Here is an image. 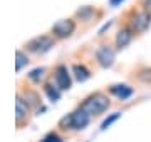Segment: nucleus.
Returning a JSON list of instances; mask_svg holds the SVG:
<instances>
[{"label":"nucleus","mask_w":151,"mask_h":142,"mask_svg":"<svg viewBox=\"0 0 151 142\" xmlns=\"http://www.w3.org/2000/svg\"><path fill=\"white\" fill-rule=\"evenodd\" d=\"M74 28H76L74 20H70V18H62V20H59V22H55L54 25H52V33H54L57 38H65L74 32Z\"/></svg>","instance_id":"obj_4"},{"label":"nucleus","mask_w":151,"mask_h":142,"mask_svg":"<svg viewBox=\"0 0 151 142\" xmlns=\"http://www.w3.org/2000/svg\"><path fill=\"white\" fill-rule=\"evenodd\" d=\"M54 79H55V85H57L60 90H69L70 85H72L69 70H67V67H65V65H57V67H55Z\"/></svg>","instance_id":"obj_5"},{"label":"nucleus","mask_w":151,"mask_h":142,"mask_svg":"<svg viewBox=\"0 0 151 142\" xmlns=\"http://www.w3.org/2000/svg\"><path fill=\"white\" fill-rule=\"evenodd\" d=\"M44 90H45V94L49 95V99H50L52 102L59 100V97H60V89L59 87H54L52 84H45V85H44Z\"/></svg>","instance_id":"obj_12"},{"label":"nucleus","mask_w":151,"mask_h":142,"mask_svg":"<svg viewBox=\"0 0 151 142\" xmlns=\"http://www.w3.org/2000/svg\"><path fill=\"white\" fill-rule=\"evenodd\" d=\"M114 49L111 45H101V47H97L96 50V59L99 60V64L103 67H111L114 64Z\"/></svg>","instance_id":"obj_6"},{"label":"nucleus","mask_w":151,"mask_h":142,"mask_svg":"<svg viewBox=\"0 0 151 142\" xmlns=\"http://www.w3.org/2000/svg\"><path fill=\"white\" fill-rule=\"evenodd\" d=\"M119 117H121V114H119V112H114V114H111L108 119H104V120H103V124H101V129H103V131H106V129H108V127L111 126L113 122H116Z\"/></svg>","instance_id":"obj_15"},{"label":"nucleus","mask_w":151,"mask_h":142,"mask_svg":"<svg viewBox=\"0 0 151 142\" xmlns=\"http://www.w3.org/2000/svg\"><path fill=\"white\" fill-rule=\"evenodd\" d=\"M42 75H44V69H34V70L29 74V79H30V80H34V82H39Z\"/></svg>","instance_id":"obj_18"},{"label":"nucleus","mask_w":151,"mask_h":142,"mask_svg":"<svg viewBox=\"0 0 151 142\" xmlns=\"http://www.w3.org/2000/svg\"><path fill=\"white\" fill-rule=\"evenodd\" d=\"M136 77H138V80H141V82H151V67L150 69H141L136 74Z\"/></svg>","instance_id":"obj_14"},{"label":"nucleus","mask_w":151,"mask_h":142,"mask_svg":"<svg viewBox=\"0 0 151 142\" xmlns=\"http://www.w3.org/2000/svg\"><path fill=\"white\" fill-rule=\"evenodd\" d=\"M25 99H27L25 102H27V104H32V105H39V100H40L39 95L35 92H32V90H27V92H25Z\"/></svg>","instance_id":"obj_16"},{"label":"nucleus","mask_w":151,"mask_h":142,"mask_svg":"<svg viewBox=\"0 0 151 142\" xmlns=\"http://www.w3.org/2000/svg\"><path fill=\"white\" fill-rule=\"evenodd\" d=\"M30 52L34 54H44V52H47L54 47V40L49 37V35H40V37H35L32 40H29L27 44H25Z\"/></svg>","instance_id":"obj_3"},{"label":"nucleus","mask_w":151,"mask_h":142,"mask_svg":"<svg viewBox=\"0 0 151 142\" xmlns=\"http://www.w3.org/2000/svg\"><path fill=\"white\" fill-rule=\"evenodd\" d=\"M143 10L151 15V0H143Z\"/></svg>","instance_id":"obj_20"},{"label":"nucleus","mask_w":151,"mask_h":142,"mask_svg":"<svg viewBox=\"0 0 151 142\" xmlns=\"http://www.w3.org/2000/svg\"><path fill=\"white\" fill-rule=\"evenodd\" d=\"M70 129H76V131H81L84 127L89 124V119H91V115L87 114L86 110H82L81 107L74 112H70Z\"/></svg>","instance_id":"obj_7"},{"label":"nucleus","mask_w":151,"mask_h":142,"mask_svg":"<svg viewBox=\"0 0 151 142\" xmlns=\"http://www.w3.org/2000/svg\"><path fill=\"white\" fill-rule=\"evenodd\" d=\"M72 72H74L76 80H79V82H86L87 79L91 77V72L87 70L84 65H79V64H74L72 65Z\"/></svg>","instance_id":"obj_11"},{"label":"nucleus","mask_w":151,"mask_h":142,"mask_svg":"<svg viewBox=\"0 0 151 142\" xmlns=\"http://www.w3.org/2000/svg\"><path fill=\"white\" fill-rule=\"evenodd\" d=\"M109 105H111L109 99L103 92H96V94H92V95L84 99V102L79 107L82 110H86L89 115H97V114H103Z\"/></svg>","instance_id":"obj_1"},{"label":"nucleus","mask_w":151,"mask_h":142,"mask_svg":"<svg viewBox=\"0 0 151 142\" xmlns=\"http://www.w3.org/2000/svg\"><path fill=\"white\" fill-rule=\"evenodd\" d=\"M92 13H94V9L92 7H82V9L77 10V15L81 17V18H89Z\"/></svg>","instance_id":"obj_17"},{"label":"nucleus","mask_w":151,"mask_h":142,"mask_svg":"<svg viewBox=\"0 0 151 142\" xmlns=\"http://www.w3.org/2000/svg\"><path fill=\"white\" fill-rule=\"evenodd\" d=\"M151 23V15L146 13L145 10H136L131 12V20L128 22V27L133 32H145Z\"/></svg>","instance_id":"obj_2"},{"label":"nucleus","mask_w":151,"mask_h":142,"mask_svg":"<svg viewBox=\"0 0 151 142\" xmlns=\"http://www.w3.org/2000/svg\"><path fill=\"white\" fill-rule=\"evenodd\" d=\"M17 62H15V69L17 70H20L22 67L25 65V64H27L29 62V59H27V55L24 54V52H22V50H17Z\"/></svg>","instance_id":"obj_13"},{"label":"nucleus","mask_w":151,"mask_h":142,"mask_svg":"<svg viewBox=\"0 0 151 142\" xmlns=\"http://www.w3.org/2000/svg\"><path fill=\"white\" fill-rule=\"evenodd\" d=\"M121 2H123V0H109V4H111V5H113V7L119 5V4H121Z\"/></svg>","instance_id":"obj_21"},{"label":"nucleus","mask_w":151,"mask_h":142,"mask_svg":"<svg viewBox=\"0 0 151 142\" xmlns=\"http://www.w3.org/2000/svg\"><path fill=\"white\" fill-rule=\"evenodd\" d=\"M15 119H17V126L20 127L24 124V120L29 119V104L24 100V99L19 95L17 97V102H15Z\"/></svg>","instance_id":"obj_8"},{"label":"nucleus","mask_w":151,"mask_h":142,"mask_svg":"<svg viewBox=\"0 0 151 142\" xmlns=\"http://www.w3.org/2000/svg\"><path fill=\"white\" fill-rule=\"evenodd\" d=\"M133 30H131L128 25L123 28H119L118 35H116V45H118V49H123V47H126V45L129 44L131 40H133Z\"/></svg>","instance_id":"obj_9"},{"label":"nucleus","mask_w":151,"mask_h":142,"mask_svg":"<svg viewBox=\"0 0 151 142\" xmlns=\"http://www.w3.org/2000/svg\"><path fill=\"white\" fill-rule=\"evenodd\" d=\"M109 90H111V94L118 95L121 100H124V99H128V97L133 95V89H131L129 85H124V84H121V85H113Z\"/></svg>","instance_id":"obj_10"},{"label":"nucleus","mask_w":151,"mask_h":142,"mask_svg":"<svg viewBox=\"0 0 151 142\" xmlns=\"http://www.w3.org/2000/svg\"><path fill=\"white\" fill-rule=\"evenodd\" d=\"M40 142H62V139H60L55 132H50V134H47V136L44 137Z\"/></svg>","instance_id":"obj_19"}]
</instances>
